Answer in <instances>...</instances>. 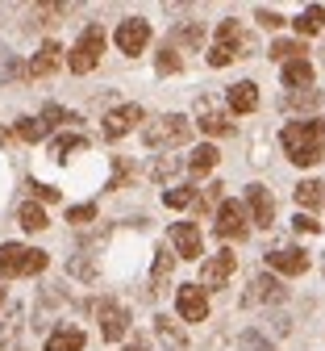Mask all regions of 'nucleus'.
Listing matches in <instances>:
<instances>
[{
    "mask_svg": "<svg viewBox=\"0 0 325 351\" xmlns=\"http://www.w3.org/2000/svg\"><path fill=\"white\" fill-rule=\"evenodd\" d=\"M284 155L296 163V167H313L321 155H325V121L321 117H309V121H288L284 125Z\"/></svg>",
    "mask_w": 325,
    "mask_h": 351,
    "instance_id": "nucleus-1",
    "label": "nucleus"
},
{
    "mask_svg": "<svg viewBox=\"0 0 325 351\" xmlns=\"http://www.w3.org/2000/svg\"><path fill=\"white\" fill-rule=\"evenodd\" d=\"M192 134V121L188 117H179V113H163L155 117L146 130H142V143L155 147V151H167V147H183Z\"/></svg>",
    "mask_w": 325,
    "mask_h": 351,
    "instance_id": "nucleus-2",
    "label": "nucleus"
},
{
    "mask_svg": "<svg viewBox=\"0 0 325 351\" xmlns=\"http://www.w3.org/2000/svg\"><path fill=\"white\" fill-rule=\"evenodd\" d=\"M42 268H46V251L21 247V243L0 247V276H38Z\"/></svg>",
    "mask_w": 325,
    "mask_h": 351,
    "instance_id": "nucleus-3",
    "label": "nucleus"
},
{
    "mask_svg": "<svg viewBox=\"0 0 325 351\" xmlns=\"http://www.w3.org/2000/svg\"><path fill=\"white\" fill-rule=\"evenodd\" d=\"M101 55H105V29L92 21L83 34H79V42L71 47V55H67V67L75 71V75H88L92 67L101 63Z\"/></svg>",
    "mask_w": 325,
    "mask_h": 351,
    "instance_id": "nucleus-4",
    "label": "nucleus"
},
{
    "mask_svg": "<svg viewBox=\"0 0 325 351\" xmlns=\"http://www.w3.org/2000/svg\"><path fill=\"white\" fill-rule=\"evenodd\" d=\"M196 125L205 130L209 138H225V134H234V121L225 117V109H221L213 97H200V101H196Z\"/></svg>",
    "mask_w": 325,
    "mask_h": 351,
    "instance_id": "nucleus-5",
    "label": "nucleus"
},
{
    "mask_svg": "<svg viewBox=\"0 0 325 351\" xmlns=\"http://www.w3.org/2000/svg\"><path fill=\"white\" fill-rule=\"evenodd\" d=\"M175 310H179L183 322H205V318H209V293H205L200 285H179Z\"/></svg>",
    "mask_w": 325,
    "mask_h": 351,
    "instance_id": "nucleus-6",
    "label": "nucleus"
},
{
    "mask_svg": "<svg viewBox=\"0 0 325 351\" xmlns=\"http://www.w3.org/2000/svg\"><path fill=\"white\" fill-rule=\"evenodd\" d=\"M113 38H117V51H121V55H142L146 42H151V25H146L142 17H125Z\"/></svg>",
    "mask_w": 325,
    "mask_h": 351,
    "instance_id": "nucleus-7",
    "label": "nucleus"
},
{
    "mask_svg": "<svg viewBox=\"0 0 325 351\" xmlns=\"http://www.w3.org/2000/svg\"><path fill=\"white\" fill-rule=\"evenodd\" d=\"M101 335L105 343H121L129 335V310L117 301H101Z\"/></svg>",
    "mask_w": 325,
    "mask_h": 351,
    "instance_id": "nucleus-8",
    "label": "nucleus"
},
{
    "mask_svg": "<svg viewBox=\"0 0 325 351\" xmlns=\"http://www.w3.org/2000/svg\"><path fill=\"white\" fill-rule=\"evenodd\" d=\"M217 234L221 239H246V209H242V201H221L217 205Z\"/></svg>",
    "mask_w": 325,
    "mask_h": 351,
    "instance_id": "nucleus-9",
    "label": "nucleus"
},
{
    "mask_svg": "<svg viewBox=\"0 0 325 351\" xmlns=\"http://www.w3.org/2000/svg\"><path fill=\"white\" fill-rule=\"evenodd\" d=\"M213 47H217V51H225L229 59H234V55H242V51H255V38H250L238 21H221V25H217V42H213Z\"/></svg>",
    "mask_w": 325,
    "mask_h": 351,
    "instance_id": "nucleus-10",
    "label": "nucleus"
},
{
    "mask_svg": "<svg viewBox=\"0 0 325 351\" xmlns=\"http://www.w3.org/2000/svg\"><path fill=\"white\" fill-rule=\"evenodd\" d=\"M138 121H142V105H117V109H109V117H105V138L109 143L125 138Z\"/></svg>",
    "mask_w": 325,
    "mask_h": 351,
    "instance_id": "nucleus-11",
    "label": "nucleus"
},
{
    "mask_svg": "<svg viewBox=\"0 0 325 351\" xmlns=\"http://www.w3.org/2000/svg\"><path fill=\"white\" fill-rule=\"evenodd\" d=\"M171 247L179 259H200V230L196 222H175L171 226Z\"/></svg>",
    "mask_w": 325,
    "mask_h": 351,
    "instance_id": "nucleus-12",
    "label": "nucleus"
},
{
    "mask_svg": "<svg viewBox=\"0 0 325 351\" xmlns=\"http://www.w3.org/2000/svg\"><path fill=\"white\" fill-rule=\"evenodd\" d=\"M267 263H271V272H284V276H300V272H309V255L296 251V247L267 251Z\"/></svg>",
    "mask_w": 325,
    "mask_h": 351,
    "instance_id": "nucleus-13",
    "label": "nucleus"
},
{
    "mask_svg": "<svg viewBox=\"0 0 325 351\" xmlns=\"http://www.w3.org/2000/svg\"><path fill=\"white\" fill-rule=\"evenodd\" d=\"M246 205H250V217H255V226H275V201L263 184H250L246 189Z\"/></svg>",
    "mask_w": 325,
    "mask_h": 351,
    "instance_id": "nucleus-14",
    "label": "nucleus"
},
{
    "mask_svg": "<svg viewBox=\"0 0 325 351\" xmlns=\"http://www.w3.org/2000/svg\"><path fill=\"white\" fill-rule=\"evenodd\" d=\"M234 268H238V255H234V251H217V255L205 263V285H209V289H221L229 276H234Z\"/></svg>",
    "mask_w": 325,
    "mask_h": 351,
    "instance_id": "nucleus-15",
    "label": "nucleus"
},
{
    "mask_svg": "<svg viewBox=\"0 0 325 351\" xmlns=\"http://www.w3.org/2000/svg\"><path fill=\"white\" fill-rule=\"evenodd\" d=\"M225 101H229V109H234V113H255L259 109V88L250 80H238V84H229Z\"/></svg>",
    "mask_w": 325,
    "mask_h": 351,
    "instance_id": "nucleus-16",
    "label": "nucleus"
},
{
    "mask_svg": "<svg viewBox=\"0 0 325 351\" xmlns=\"http://www.w3.org/2000/svg\"><path fill=\"white\" fill-rule=\"evenodd\" d=\"M59 55H63L59 42H42L38 55L29 59V75H34V80H46V75H51V71L59 67Z\"/></svg>",
    "mask_w": 325,
    "mask_h": 351,
    "instance_id": "nucleus-17",
    "label": "nucleus"
},
{
    "mask_svg": "<svg viewBox=\"0 0 325 351\" xmlns=\"http://www.w3.org/2000/svg\"><path fill=\"white\" fill-rule=\"evenodd\" d=\"M83 330L79 326H59V330H51L46 335V351H83Z\"/></svg>",
    "mask_w": 325,
    "mask_h": 351,
    "instance_id": "nucleus-18",
    "label": "nucleus"
},
{
    "mask_svg": "<svg viewBox=\"0 0 325 351\" xmlns=\"http://www.w3.org/2000/svg\"><path fill=\"white\" fill-rule=\"evenodd\" d=\"M284 88H288V93L313 88V63H309V59H292V63H284Z\"/></svg>",
    "mask_w": 325,
    "mask_h": 351,
    "instance_id": "nucleus-19",
    "label": "nucleus"
},
{
    "mask_svg": "<svg viewBox=\"0 0 325 351\" xmlns=\"http://www.w3.org/2000/svg\"><path fill=\"white\" fill-rule=\"evenodd\" d=\"M255 301H284V285L275 276H255L250 293H246V305H255Z\"/></svg>",
    "mask_w": 325,
    "mask_h": 351,
    "instance_id": "nucleus-20",
    "label": "nucleus"
},
{
    "mask_svg": "<svg viewBox=\"0 0 325 351\" xmlns=\"http://www.w3.org/2000/svg\"><path fill=\"white\" fill-rule=\"evenodd\" d=\"M17 222H21V230L38 234V230H46V209H42L38 201H25V205L17 209Z\"/></svg>",
    "mask_w": 325,
    "mask_h": 351,
    "instance_id": "nucleus-21",
    "label": "nucleus"
},
{
    "mask_svg": "<svg viewBox=\"0 0 325 351\" xmlns=\"http://www.w3.org/2000/svg\"><path fill=\"white\" fill-rule=\"evenodd\" d=\"M217 159H221V155H217V147H213V143H205V147H196V151H192L188 171H192V176H209V171L217 167Z\"/></svg>",
    "mask_w": 325,
    "mask_h": 351,
    "instance_id": "nucleus-22",
    "label": "nucleus"
},
{
    "mask_svg": "<svg viewBox=\"0 0 325 351\" xmlns=\"http://www.w3.org/2000/svg\"><path fill=\"white\" fill-rule=\"evenodd\" d=\"M155 335H159L171 351H183V347H188V335H183L171 318H155Z\"/></svg>",
    "mask_w": 325,
    "mask_h": 351,
    "instance_id": "nucleus-23",
    "label": "nucleus"
},
{
    "mask_svg": "<svg viewBox=\"0 0 325 351\" xmlns=\"http://www.w3.org/2000/svg\"><path fill=\"white\" fill-rule=\"evenodd\" d=\"M205 42V25L200 21H188V25H179L175 34H171V47L179 51V47H200Z\"/></svg>",
    "mask_w": 325,
    "mask_h": 351,
    "instance_id": "nucleus-24",
    "label": "nucleus"
},
{
    "mask_svg": "<svg viewBox=\"0 0 325 351\" xmlns=\"http://www.w3.org/2000/svg\"><path fill=\"white\" fill-rule=\"evenodd\" d=\"M292 25H296V34L313 38V34H317V29L325 25V9H321V5H309V9H304V13H300L296 21H292Z\"/></svg>",
    "mask_w": 325,
    "mask_h": 351,
    "instance_id": "nucleus-25",
    "label": "nucleus"
},
{
    "mask_svg": "<svg viewBox=\"0 0 325 351\" xmlns=\"http://www.w3.org/2000/svg\"><path fill=\"white\" fill-rule=\"evenodd\" d=\"M325 201V184H317V180H300L296 184V205L300 209H317Z\"/></svg>",
    "mask_w": 325,
    "mask_h": 351,
    "instance_id": "nucleus-26",
    "label": "nucleus"
},
{
    "mask_svg": "<svg viewBox=\"0 0 325 351\" xmlns=\"http://www.w3.org/2000/svg\"><path fill=\"white\" fill-rule=\"evenodd\" d=\"M321 105V93H317V88H300V93H288L284 97V109H317Z\"/></svg>",
    "mask_w": 325,
    "mask_h": 351,
    "instance_id": "nucleus-27",
    "label": "nucleus"
},
{
    "mask_svg": "<svg viewBox=\"0 0 325 351\" xmlns=\"http://www.w3.org/2000/svg\"><path fill=\"white\" fill-rule=\"evenodd\" d=\"M67 272L75 280H96V259H88V255H71L67 259Z\"/></svg>",
    "mask_w": 325,
    "mask_h": 351,
    "instance_id": "nucleus-28",
    "label": "nucleus"
},
{
    "mask_svg": "<svg viewBox=\"0 0 325 351\" xmlns=\"http://www.w3.org/2000/svg\"><path fill=\"white\" fill-rule=\"evenodd\" d=\"M155 67H159V75H175V71L183 67V59H179V51L171 47V42H167V47L159 51V59H155Z\"/></svg>",
    "mask_w": 325,
    "mask_h": 351,
    "instance_id": "nucleus-29",
    "label": "nucleus"
},
{
    "mask_svg": "<svg viewBox=\"0 0 325 351\" xmlns=\"http://www.w3.org/2000/svg\"><path fill=\"white\" fill-rule=\"evenodd\" d=\"M51 151H55V159H67L71 151H88V138L83 134H63V138H55Z\"/></svg>",
    "mask_w": 325,
    "mask_h": 351,
    "instance_id": "nucleus-30",
    "label": "nucleus"
},
{
    "mask_svg": "<svg viewBox=\"0 0 325 351\" xmlns=\"http://www.w3.org/2000/svg\"><path fill=\"white\" fill-rule=\"evenodd\" d=\"M271 59L292 63V59H309V51L300 47V42H275V47H271Z\"/></svg>",
    "mask_w": 325,
    "mask_h": 351,
    "instance_id": "nucleus-31",
    "label": "nucleus"
},
{
    "mask_svg": "<svg viewBox=\"0 0 325 351\" xmlns=\"http://www.w3.org/2000/svg\"><path fill=\"white\" fill-rule=\"evenodd\" d=\"M171 263H175V255H171V251H155V276H151V280H155V293L167 285V276H171Z\"/></svg>",
    "mask_w": 325,
    "mask_h": 351,
    "instance_id": "nucleus-32",
    "label": "nucleus"
},
{
    "mask_svg": "<svg viewBox=\"0 0 325 351\" xmlns=\"http://www.w3.org/2000/svg\"><path fill=\"white\" fill-rule=\"evenodd\" d=\"M17 134H21L25 143H42V138H46V125H42V117H21V121H17Z\"/></svg>",
    "mask_w": 325,
    "mask_h": 351,
    "instance_id": "nucleus-33",
    "label": "nucleus"
},
{
    "mask_svg": "<svg viewBox=\"0 0 325 351\" xmlns=\"http://www.w3.org/2000/svg\"><path fill=\"white\" fill-rule=\"evenodd\" d=\"M13 75H21V63H17V55L0 42V84H9Z\"/></svg>",
    "mask_w": 325,
    "mask_h": 351,
    "instance_id": "nucleus-34",
    "label": "nucleus"
},
{
    "mask_svg": "<svg viewBox=\"0 0 325 351\" xmlns=\"http://www.w3.org/2000/svg\"><path fill=\"white\" fill-rule=\"evenodd\" d=\"M92 217H96V205H92V201H83V205H71V209H67V222H71V226H88Z\"/></svg>",
    "mask_w": 325,
    "mask_h": 351,
    "instance_id": "nucleus-35",
    "label": "nucleus"
},
{
    "mask_svg": "<svg viewBox=\"0 0 325 351\" xmlns=\"http://www.w3.org/2000/svg\"><path fill=\"white\" fill-rule=\"evenodd\" d=\"M63 121H79L75 113H67V109H59V105H46L42 109V125L51 130V125H63Z\"/></svg>",
    "mask_w": 325,
    "mask_h": 351,
    "instance_id": "nucleus-36",
    "label": "nucleus"
},
{
    "mask_svg": "<svg viewBox=\"0 0 325 351\" xmlns=\"http://www.w3.org/2000/svg\"><path fill=\"white\" fill-rule=\"evenodd\" d=\"M192 201H196L192 189H167L163 193V205H171V209H183V205H192Z\"/></svg>",
    "mask_w": 325,
    "mask_h": 351,
    "instance_id": "nucleus-37",
    "label": "nucleus"
},
{
    "mask_svg": "<svg viewBox=\"0 0 325 351\" xmlns=\"http://www.w3.org/2000/svg\"><path fill=\"white\" fill-rule=\"evenodd\" d=\"M242 351H275L259 330H242Z\"/></svg>",
    "mask_w": 325,
    "mask_h": 351,
    "instance_id": "nucleus-38",
    "label": "nucleus"
},
{
    "mask_svg": "<svg viewBox=\"0 0 325 351\" xmlns=\"http://www.w3.org/2000/svg\"><path fill=\"white\" fill-rule=\"evenodd\" d=\"M175 171H179V163H175V159H159V163L151 167V176H155V180H171Z\"/></svg>",
    "mask_w": 325,
    "mask_h": 351,
    "instance_id": "nucleus-39",
    "label": "nucleus"
},
{
    "mask_svg": "<svg viewBox=\"0 0 325 351\" xmlns=\"http://www.w3.org/2000/svg\"><path fill=\"white\" fill-rule=\"evenodd\" d=\"M292 226H296V234H317L321 230V222H313V213H296Z\"/></svg>",
    "mask_w": 325,
    "mask_h": 351,
    "instance_id": "nucleus-40",
    "label": "nucleus"
},
{
    "mask_svg": "<svg viewBox=\"0 0 325 351\" xmlns=\"http://www.w3.org/2000/svg\"><path fill=\"white\" fill-rule=\"evenodd\" d=\"M29 189H34L42 201H59V189H51V184H38V180H29Z\"/></svg>",
    "mask_w": 325,
    "mask_h": 351,
    "instance_id": "nucleus-41",
    "label": "nucleus"
},
{
    "mask_svg": "<svg viewBox=\"0 0 325 351\" xmlns=\"http://www.w3.org/2000/svg\"><path fill=\"white\" fill-rule=\"evenodd\" d=\"M205 59H209V67H229V63H234V59H229L225 51H217V47H213V51H209Z\"/></svg>",
    "mask_w": 325,
    "mask_h": 351,
    "instance_id": "nucleus-42",
    "label": "nucleus"
},
{
    "mask_svg": "<svg viewBox=\"0 0 325 351\" xmlns=\"http://www.w3.org/2000/svg\"><path fill=\"white\" fill-rule=\"evenodd\" d=\"M259 21L271 25V29H280V25H284V17H280V13H271V9H259Z\"/></svg>",
    "mask_w": 325,
    "mask_h": 351,
    "instance_id": "nucleus-43",
    "label": "nucleus"
},
{
    "mask_svg": "<svg viewBox=\"0 0 325 351\" xmlns=\"http://www.w3.org/2000/svg\"><path fill=\"white\" fill-rule=\"evenodd\" d=\"M217 197H221V184H209V189L200 193V209H209V205H213Z\"/></svg>",
    "mask_w": 325,
    "mask_h": 351,
    "instance_id": "nucleus-44",
    "label": "nucleus"
},
{
    "mask_svg": "<svg viewBox=\"0 0 325 351\" xmlns=\"http://www.w3.org/2000/svg\"><path fill=\"white\" fill-rule=\"evenodd\" d=\"M125 351H151V347H146V339H129V347H125Z\"/></svg>",
    "mask_w": 325,
    "mask_h": 351,
    "instance_id": "nucleus-45",
    "label": "nucleus"
},
{
    "mask_svg": "<svg viewBox=\"0 0 325 351\" xmlns=\"http://www.w3.org/2000/svg\"><path fill=\"white\" fill-rule=\"evenodd\" d=\"M0 305H5V289H0Z\"/></svg>",
    "mask_w": 325,
    "mask_h": 351,
    "instance_id": "nucleus-46",
    "label": "nucleus"
},
{
    "mask_svg": "<svg viewBox=\"0 0 325 351\" xmlns=\"http://www.w3.org/2000/svg\"><path fill=\"white\" fill-rule=\"evenodd\" d=\"M321 55H325V51H321Z\"/></svg>",
    "mask_w": 325,
    "mask_h": 351,
    "instance_id": "nucleus-47",
    "label": "nucleus"
}]
</instances>
